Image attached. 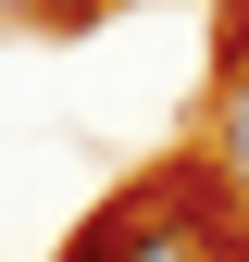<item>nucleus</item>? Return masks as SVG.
<instances>
[{"label": "nucleus", "mask_w": 249, "mask_h": 262, "mask_svg": "<svg viewBox=\"0 0 249 262\" xmlns=\"http://www.w3.org/2000/svg\"><path fill=\"white\" fill-rule=\"evenodd\" d=\"M237 75H249V13H237Z\"/></svg>", "instance_id": "4"}, {"label": "nucleus", "mask_w": 249, "mask_h": 262, "mask_svg": "<svg viewBox=\"0 0 249 262\" xmlns=\"http://www.w3.org/2000/svg\"><path fill=\"white\" fill-rule=\"evenodd\" d=\"M212 175H225V212H249V75L225 88V138H212Z\"/></svg>", "instance_id": "2"}, {"label": "nucleus", "mask_w": 249, "mask_h": 262, "mask_svg": "<svg viewBox=\"0 0 249 262\" xmlns=\"http://www.w3.org/2000/svg\"><path fill=\"white\" fill-rule=\"evenodd\" d=\"M25 13H50V25H100V0H25Z\"/></svg>", "instance_id": "3"}, {"label": "nucleus", "mask_w": 249, "mask_h": 262, "mask_svg": "<svg viewBox=\"0 0 249 262\" xmlns=\"http://www.w3.org/2000/svg\"><path fill=\"white\" fill-rule=\"evenodd\" d=\"M200 162H162L150 187H124V200L75 237V262H237V212L212 225V200H200Z\"/></svg>", "instance_id": "1"}]
</instances>
